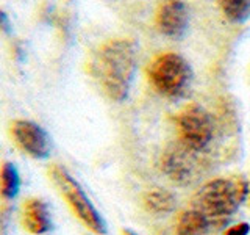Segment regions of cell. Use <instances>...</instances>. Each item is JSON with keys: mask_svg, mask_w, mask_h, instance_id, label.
<instances>
[{"mask_svg": "<svg viewBox=\"0 0 250 235\" xmlns=\"http://www.w3.org/2000/svg\"><path fill=\"white\" fill-rule=\"evenodd\" d=\"M249 191L242 179H214L194 194L192 207L211 219H225L239 209Z\"/></svg>", "mask_w": 250, "mask_h": 235, "instance_id": "cell-2", "label": "cell"}, {"mask_svg": "<svg viewBox=\"0 0 250 235\" xmlns=\"http://www.w3.org/2000/svg\"><path fill=\"white\" fill-rule=\"evenodd\" d=\"M189 13L183 2H164L158 6L155 24L163 35L170 38H182L188 28Z\"/></svg>", "mask_w": 250, "mask_h": 235, "instance_id": "cell-7", "label": "cell"}, {"mask_svg": "<svg viewBox=\"0 0 250 235\" xmlns=\"http://www.w3.org/2000/svg\"><path fill=\"white\" fill-rule=\"evenodd\" d=\"M147 74L156 91L167 97H178L189 86L192 69L182 55L166 52L150 63Z\"/></svg>", "mask_w": 250, "mask_h": 235, "instance_id": "cell-3", "label": "cell"}, {"mask_svg": "<svg viewBox=\"0 0 250 235\" xmlns=\"http://www.w3.org/2000/svg\"><path fill=\"white\" fill-rule=\"evenodd\" d=\"M178 133L182 143L191 151L205 149L213 138V121L205 108L197 104L186 105L178 115Z\"/></svg>", "mask_w": 250, "mask_h": 235, "instance_id": "cell-5", "label": "cell"}, {"mask_svg": "<svg viewBox=\"0 0 250 235\" xmlns=\"http://www.w3.org/2000/svg\"><path fill=\"white\" fill-rule=\"evenodd\" d=\"M49 174L50 179L53 180V184L57 185L60 193L62 194V198L67 201L69 207L77 215V218L92 232H96L99 235H105L106 234L105 219L102 218L97 209L92 206V202L83 191L80 184L64 168L58 166V164H53Z\"/></svg>", "mask_w": 250, "mask_h": 235, "instance_id": "cell-4", "label": "cell"}, {"mask_svg": "<svg viewBox=\"0 0 250 235\" xmlns=\"http://www.w3.org/2000/svg\"><path fill=\"white\" fill-rule=\"evenodd\" d=\"M219 6L225 18L231 22H244L250 18V2L247 0H225Z\"/></svg>", "mask_w": 250, "mask_h": 235, "instance_id": "cell-12", "label": "cell"}, {"mask_svg": "<svg viewBox=\"0 0 250 235\" xmlns=\"http://www.w3.org/2000/svg\"><path fill=\"white\" fill-rule=\"evenodd\" d=\"M209 229V218L197 209L183 210L175 223L177 235H205Z\"/></svg>", "mask_w": 250, "mask_h": 235, "instance_id": "cell-9", "label": "cell"}, {"mask_svg": "<svg viewBox=\"0 0 250 235\" xmlns=\"http://www.w3.org/2000/svg\"><path fill=\"white\" fill-rule=\"evenodd\" d=\"M175 196L167 190L155 188L143 194V206L147 212H152L156 215L169 213L175 209Z\"/></svg>", "mask_w": 250, "mask_h": 235, "instance_id": "cell-10", "label": "cell"}, {"mask_svg": "<svg viewBox=\"0 0 250 235\" xmlns=\"http://www.w3.org/2000/svg\"><path fill=\"white\" fill-rule=\"evenodd\" d=\"M249 232H250V224L239 223V224H234V226L229 227L224 235H249Z\"/></svg>", "mask_w": 250, "mask_h": 235, "instance_id": "cell-13", "label": "cell"}, {"mask_svg": "<svg viewBox=\"0 0 250 235\" xmlns=\"http://www.w3.org/2000/svg\"><path fill=\"white\" fill-rule=\"evenodd\" d=\"M14 141L22 151L35 159H45L50 154V138L39 124L27 119H18L11 124Z\"/></svg>", "mask_w": 250, "mask_h": 235, "instance_id": "cell-6", "label": "cell"}, {"mask_svg": "<svg viewBox=\"0 0 250 235\" xmlns=\"http://www.w3.org/2000/svg\"><path fill=\"white\" fill-rule=\"evenodd\" d=\"M89 70L109 99L125 100L136 70V44L125 38L109 39L92 53Z\"/></svg>", "mask_w": 250, "mask_h": 235, "instance_id": "cell-1", "label": "cell"}, {"mask_svg": "<svg viewBox=\"0 0 250 235\" xmlns=\"http://www.w3.org/2000/svg\"><path fill=\"white\" fill-rule=\"evenodd\" d=\"M122 235H138V234H135V232L130 231V229H124L122 231Z\"/></svg>", "mask_w": 250, "mask_h": 235, "instance_id": "cell-14", "label": "cell"}, {"mask_svg": "<svg viewBox=\"0 0 250 235\" xmlns=\"http://www.w3.org/2000/svg\"><path fill=\"white\" fill-rule=\"evenodd\" d=\"M22 224L23 227L35 235L45 234L52 229V219L49 209L41 199H27L22 206Z\"/></svg>", "mask_w": 250, "mask_h": 235, "instance_id": "cell-8", "label": "cell"}, {"mask_svg": "<svg viewBox=\"0 0 250 235\" xmlns=\"http://www.w3.org/2000/svg\"><path fill=\"white\" fill-rule=\"evenodd\" d=\"M21 188L19 172L13 163H3L2 166V196L5 199H13L18 196Z\"/></svg>", "mask_w": 250, "mask_h": 235, "instance_id": "cell-11", "label": "cell"}]
</instances>
